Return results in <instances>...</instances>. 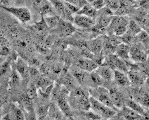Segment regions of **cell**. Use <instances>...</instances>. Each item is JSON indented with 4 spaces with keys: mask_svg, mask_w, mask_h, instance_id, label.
<instances>
[{
    "mask_svg": "<svg viewBox=\"0 0 149 120\" xmlns=\"http://www.w3.org/2000/svg\"><path fill=\"white\" fill-rule=\"evenodd\" d=\"M83 115L85 116L86 118H87L88 119H101V117L100 116L96 114V113H94L93 111H84L83 112Z\"/></svg>",
    "mask_w": 149,
    "mask_h": 120,
    "instance_id": "obj_36",
    "label": "cell"
},
{
    "mask_svg": "<svg viewBox=\"0 0 149 120\" xmlns=\"http://www.w3.org/2000/svg\"><path fill=\"white\" fill-rule=\"evenodd\" d=\"M121 115L126 120H141L142 117L141 115L127 106L122 107Z\"/></svg>",
    "mask_w": 149,
    "mask_h": 120,
    "instance_id": "obj_18",
    "label": "cell"
},
{
    "mask_svg": "<svg viewBox=\"0 0 149 120\" xmlns=\"http://www.w3.org/2000/svg\"><path fill=\"white\" fill-rule=\"evenodd\" d=\"M45 19V21L47 23L48 28H56L58 24V22L60 21L59 18L57 16H54V15H52V16H47L43 17Z\"/></svg>",
    "mask_w": 149,
    "mask_h": 120,
    "instance_id": "obj_28",
    "label": "cell"
},
{
    "mask_svg": "<svg viewBox=\"0 0 149 120\" xmlns=\"http://www.w3.org/2000/svg\"><path fill=\"white\" fill-rule=\"evenodd\" d=\"M103 65L108 66L113 70H118L124 73H127L128 66L125 60H122L116 55H108L104 57Z\"/></svg>",
    "mask_w": 149,
    "mask_h": 120,
    "instance_id": "obj_3",
    "label": "cell"
},
{
    "mask_svg": "<svg viewBox=\"0 0 149 120\" xmlns=\"http://www.w3.org/2000/svg\"><path fill=\"white\" fill-rule=\"evenodd\" d=\"M77 14L84 15V16H88V17L94 19L96 16H97V10L94 9L91 4H84L82 9H79Z\"/></svg>",
    "mask_w": 149,
    "mask_h": 120,
    "instance_id": "obj_20",
    "label": "cell"
},
{
    "mask_svg": "<svg viewBox=\"0 0 149 120\" xmlns=\"http://www.w3.org/2000/svg\"><path fill=\"white\" fill-rule=\"evenodd\" d=\"M125 104H126L127 107H130V109H133L134 111L136 112L139 114L141 116H144L146 114V111L144 107H143L140 104H139L136 101L134 100L129 99L125 101Z\"/></svg>",
    "mask_w": 149,
    "mask_h": 120,
    "instance_id": "obj_23",
    "label": "cell"
},
{
    "mask_svg": "<svg viewBox=\"0 0 149 120\" xmlns=\"http://www.w3.org/2000/svg\"><path fill=\"white\" fill-rule=\"evenodd\" d=\"M27 95L32 100H34L36 98L37 96V88L35 84H31L29 86L27 91Z\"/></svg>",
    "mask_w": 149,
    "mask_h": 120,
    "instance_id": "obj_31",
    "label": "cell"
},
{
    "mask_svg": "<svg viewBox=\"0 0 149 120\" xmlns=\"http://www.w3.org/2000/svg\"><path fill=\"white\" fill-rule=\"evenodd\" d=\"M90 93L91 96L98 100L100 102L116 110V107L112 102L111 97H110L109 91L108 89L100 86V87H97L96 88L94 89L93 91H90Z\"/></svg>",
    "mask_w": 149,
    "mask_h": 120,
    "instance_id": "obj_5",
    "label": "cell"
},
{
    "mask_svg": "<svg viewBox=\"0 0 149 120\" xmlns=\"http://www.w3.org/2000/svg\"><path fill=\"white\" fill-rule=\"evenodd\" d=\"M105 3L107 6V8L111 9L112 11H117L120 7V4L118 0H105Z\"/></svg>",
    "mask_w": 149,
    "mask_h": 120,
    "instance_id": "obj_33",
    "label": "cell"
},
{
    "mask_svg": "<svg viewBox=\"0 0 149 120\" xmlns=\"http://www.w3.org/2000/svg\"><path fill=\"white\" fill-rule=\"evenodd\" d=\"M130 57L134 62L143 63L148 59V55L144 50H141L140 47H134L130 49Z\"/></svg>",
    "mask_w": 149,
    "mask_h": 120,
    "instance_id": "obj_9",
    "label": "cell"
},
{
    "mask_svg": "<svg viewBox=\"0 0 149 120\" xmlns=\"http://www.w3.org/2000/svg\"><path fill=\"white\" fill-rule=\"evenodd\" d=\"M70 98L74 105L81 110L88 111L91 109L89 95L81 88L77 87L72 91Z\"/></svg>",
    "mask_w": 149,
    "mask_h": 120,
    "instance_id": "obj_1",
    "label": "cell"
},
{
    "mask_svg": "<svg viewBox=\"0 0 149 120\" xmlns=\"http://www.w3.org/2000/svg\"><path fill=\"white\" fill-rule=\"evenodd\" d=\"M91 5L95 9L101 10L104 7L106 3H105V0H95L94 2L91 3Z\"/></svg>",
    "mask_w": 149,
    "mask_h": 120,
    "instance_id": "obj_37",
    "label": "cell"
},
{
    "mask_svg": "<svg viewBox=\"0 0 149 120\" xmlns=\"http://www.w3.org/2000/svg\"><path fill=\"white\" fill-rule=\"evenodd\" d=\"M73 22L75 26L82 28H91L95 26V21L94 18L84 15H76L73 18Z\"/></svg>",
    "mask_w": 149,
    "mask_h": 120,
    "instance_id": "obj_7",
    "label": "cell"
},
{
    "mask_svg": "<svg viewBox=\"0 0 149 120\" xmlns=\"http://www.w3.org/2000/svg\"><path fill=\"white\" fill-rule=\"evenodd\" d=\"M87 1H88V2H90V3H92V2H94V1H95V0H87Z\"/></svg>",
    "mask_w": 149,
    "mask_h": 120,
    "instance_id": "obj_40",
    "label": "cell"
},
{
    "mask_svg": "<svg viewBox=\"0 0 149 120\" xmlns=\"http://www.w3.org/2000/svg\"><path fill=\"white\" fill-rule=\"evenodd\" d=\"M130 47L125 43H120L116 48V53L118 57L121 58L122 60H126L130 59Z\"/></svg>",
    "mask_w": 149,
    "mask_h": 120,
    "instance_id": "obj_19",
    "label": "cell"
},
{
    "mask_svg": "<svg viewBox=\"0 0 149 120\" xmlns=\"http://www.w3.org/2000/svg\"><path fill=\"white\" fill-rule=\"evenodd\" d=\"M9 120H25V114L20 108L16 107V105L11 106L8 114Z\"/></svg>",
    "mask_w": 149,
    "mask_h": 120,
    "instance_id": "obj_22",
    "label": "cell"
},
{
    "mask_svg": "<svg viewBox=\"0 0 149 120\" xmlns=\"http://www.w3.org/2000/svg\"><path fill=\"white\" fill-rule=\"evenodd\" d=\"M114 81L118 86L123 87H127L131 84L127 74L118 70L114 71Z\"/></svg>",
    "mask_w": 149,
    "mask_h": 120,
    "instance_id": "obj_16",
    "label": "cell"
},
{
    "mask_svg": "<svg viewBox=\"0 0 149 120\" xmlns=\"http://www.w3.org/2000/svg\"><path fill=\"white\" fill-rule=\"evenodd\" d=\"M145 31L146 32V33H148V35H149V26H148V27H147V28H146V29Z\"/></svg>",
    "mask_w": 149,
    "mask_h": 120,
    "instance_id": "obj_39",
    "label": "cell"
},
{
    "mask_svg": "<svg viewBox=\"0 0 149 120\" xmlns=\"http://www.w3.org/2000/svg\"><path fill=\"white\" fill-rule=\"evenodd\" d=\"M1 90V84H0V91Z\"/></svg>",
    "mask_w": 149,
    "mask_h": 120,
    "instance_id": "obj_43",
    "label": "cell"
},
{
    "mask_svg": "<svg viewBox=\"0 0 149 120\" xmlns=\"http://www.w3.org/2000/svg\"><path fill=\"white\" fill-rule=\"evenodd\" d=\"M1 109H0V119H1Z\"/></svg>",
    "mask_w": 149,
    "mask_h": 120,
    "instance_id": "obj_42",
    "label": "cell"
},
{
    "mask_svg": "<svg viewBox=\"0 0 149 120\" xmlns=\"http://www.w3.org/2000/svg\"><path fill=\"white\" fill-rule=\"evenodd\" d=\"M113 18V17H112L111 16H108V15H106L105 13H102L101 16L99 17V18H98L97 22L96 23L95 22L94 28H96V29L100 30L105 28V27L108 26L111 23Z\"/></svg>",
    "mask_w": 149,
    "mask_h": 120,
    "instance_id": "obj_21",
    "label": "cell"
},
{
    "mask_svg": "<svg viewBox=\"0 0 149 120\" xmlns=\"http://www.w3.org/2000/svg\"><path fill=\"white\" fill-rule=\"evenodd\" d=\"M77 65L80 69V70L85 72H94L99 67V65H97L93 60L84 58V57L78 60Z\"/></svg>",
    "mask_w": 149,
    "mask_h": 120,
    "instance_id": "obj_8",
    "label": "cell"
},
{
    "mask_svg": "<svg viewBox=\"0 0 149 120\" xmlns=\"http://www.w3.org/2000/svg\"><path fill=\"white\" fill-rule=\"evenodd\" d=\"M16 70L22 78L26 77L29 74V67L23 59L18 57L16 62Z\"/></svg>",
    "mask_w": 149,
    "mask_h": 120,
    "instance_id": "obj_17",
    "label": "cell"
},
{
    "mask_svg": "<svg viewBox=\"0 0 149 120\" xmlns=\"http://www.w3.org/2000/svg\"><path fill=\"white\" fill-rule=\"evenodd\" d=\"M127 75L130 79L131 84L139 86L141 85L144 82L145 79L143 77V75L136 69H131V70L128 71Z\"/></svg>",
    "mask_w": 149,
    "mask_h": 120,
    "instance_id": "obj_14",
    "label": "cell"
},
{
    "mask_svg": "<svg viewBox=\"0 0 149 120\" xmlns=\"http://www.w3.org/2000/svg\"><path fill=\"white\" fill-rule=\"evenodd\" d=\"M109 91L110 97L112 100V102L116 108H122L125 105V99L122 95L118 90L114 88H111Z\"/></svg>",
    "mask_w": 149,
    "mask_h": 120,
    "instance_id": "obj_13",
    "label": "cell"
},
{
    "mask_svg": "<svg viewBox=\"0 0 149 120\" xmlns=\"http://www.w3.org/2000/svg\"><path fill=\"white\" fill-rule=\"evenodd\" d=\"M25 120H37L33 110L28 111V114L25 116Z\"/></svg>",
    "mask_w": 149,
    "mask_h": 120,
    "instance_id": "obj_38",
    "label": "cell"
},
{
    "mask_svg": "<svg viewBox=\"0 0 149 120\" xmlns=\"http://www.w3.org/2000/svg\"><path fill=\"white\" fill-rule=\"evenodd\" d=\"M89 102H90L91 110L101 116V119L104 120L109 119L116 114L115 109L104 105L91 95L89 96Z\"/></svg>",
    "mask_w": 149,
    "mask_h": 120,
    "instance_id": "obj_2",
    "label": "cell"
},
{
    "mask_svg": "<svg viewBox=\"0 0 149 120\" xmlns=\"http://www.w3.org/2000/svg\"><path fill=\"white\" fill-rule=\"evenodd\" d=\"M76 79L73 76L70 75V74H66L65 76L63 79L62 82L63 84L64 87H65L68 91H72L74 90V88H76V84L75 81Z\"/></svg>",
    "mask_w": 149,
    "mask_h": 120,
    "instance_id": "obj_26",
    "label": "cell"
},
{
    "mask_svg": "<svg viewBox=\"0 0 149 120\" xmlns=\"http://www.w3.org/2000/svg\"><path fill=\"white\" fill-rule=\"evenodd\" d=\"M52 84H53V82L51 81V79L45 76L38 77L35 83V85L37 88L39 89V91H45Z\"/></svg>",
    "mask_w": 149,
    "mask_h": 120,
    "instance_id": "obj_24",
    "label": "cell"
},
{
    "mask_svg": "<svg viewBox=\"0 0 149 120\" xmlns=\"http://www.w3.org/2000/svg\"><path fill=\"white\" fill-rule=\"evenodd\" d=\"M1 8L12 14L20 22L23 23H28L32 18L30 10L26 7H14V6H1Z\"/></svg>",
    "mask_w": 149,
    "mask_h": 120,
    "instance_id": "obj_4",
    "label": "cell"
},
{
    "mask_svg": "<svg viewBox=\"0 0 149 120\" xmlns=\"http://www.w3.org/2000/svg\"><path fill=\"white\" fill-rule=\"evenodd\" d=\"M11 73V68L8 62H4L0 65V77H3L6 74Z\"/></svg>",
    "mask_w": 149,
    "mask_h": 120,
    "instance_id": "obj_32",
    "label": "cell"
},
{
    "mask_svg": "<svg viewBox=\"0 0 149 120\" xmlns=\"http://www.w3.org/2000/svg\"><path fill=\"white\" fill-rule=\"evenodd\" d=\"M1 60V57H0V60ZM0 62H1V61H0Z\"/></svg>",
    "mask_w": 149,
    "mask_h": 120,
    "instance_id": "obj_44",
    "label": "cell"
},
{
    "mask_svg": "<svg viewBox=\"0 0 149 120\" xmlns=\"http://www.w3.org/2000/svg\"><path fill=\"white\" fill-rule=\"evenodd\" d=\"M90 120H104L103 119H90Z\"/></svg>",
    "mask_w": 149,
    "mask_h": 120,
    "instance_id": "obj_41",
    "label": "cell"
},
{
    "mask_svg": "<svg viewBox=\"0 0 149 120\" xmlns=\"http://www.w3.org/2000/svg\"><path fill=\"white\" fill-rule=\"evenodd\" d=\"M49 108V106H46V105H42L38 107L37 112V114H38L39 119H43V118L45 117V116H47V114H48Z\"/></svg>",
    "mask_w": 149,
    "mask_h": 120,
    "instance_id": "obj_35",
    "label": "cell"
},
{
    "mask_svg": "<svg viewBox=\"0 0 149 120\" xmlns=\"http://www.w3.org/2000/svg\"><path fill=\"white\" fill-rule=\"evenodd\" d=\"M139 40L141 42L143 45H146V46H148L149 45V35L145 30H141L138 35Z\"/></svg>",
    "mask_w": 149,
    "mask_h": 120,
    "instance_id": "obj_34",
    "label": "cell"
},
{
    "mask_svg": "<svg viewBox=\"0 0 149 120\" xmlns=\"http://www.w3.org/2000/svg\"><path fill=\"white\" fill-rule=\"evenodd\" d=\"M48 114L52 120H61L62 119V112L58 107L55 106V105L52 104L49 106Z\"/></svg>",
    "mask_w": 149,
    "mask_h": 120,
    "instance_id": "obj_27",
    "label": "cell"
},
{
    "mask_svg": "<svg viewBox=\"0 0 149 120\" xmlns=\"http://www.w3.org/2000/svg\"><path fill=\"white\" fill-rule=\"evenodd\" d=\"M87 81H89L90 84H92L94 87H100L104 82V80L101 79L96 71L90 72V74L87 77Z\"/></svg>",
    "mask_w": 149,
    "mask_h": 120,
    "instance_id": "obj_25",
    "label": "cell"
},
{
    "mask_svg": "<svg viewBox=\"0 0 149 120\" xmlns=\"http://www.w3.org/2000/svg\"><path fill=\"white\" fill-rule=\"evenodd\" d=\"M129 31L131 32L133 35H138L141 31V27L139 26V23L136 21H130L129 22Z\"/></svg>",
    "mask_w": 149,
    "mask_h": 120,
    "instance_id": "obj_30",
    "label": "cell"
},
{
    "mask_svg": "<svg viewBox=\"0 0 149 120\" xmlns=\"http://www.w3.org/2000/svg\"><path fill=\"white\" fill-rule=\"evenodd\" d=\"M58 34L61 38L70 36L75 31V28L72 26L70 22L60 19L58 26L56 27Z\"/></svg>",
    "mask_w": 149,
    "mask_h": 120,
    "instance_id": "obj_6",
    "label": "cell"
},
{
    "mask_svg": "<svg viewBox=\"0 0 149 120\" xmlns=\"http://www.w3.org/2000/svg\"><path fill=\"white\" fill-rule=\"evenodd\" d=\"M21 78L22 77L20 76V74L16 72V70L12 71L9 76V81H8V84H9V86H11V87L16 86L17 84H19L20 80H21Z\"/></svg>",
    "mask_w": 149,
    "mask_h": 120,
    "instance_id": "obj_29",
    "label": "cell"
},
{
    "mask_svg": "<svg viewBox=\"0 0 149 120\" xmlns=\"http://www.w3.org/2000/svg\"><path fill=\"white\" fill-rule=\"evenodd\" d=\"M134 98L143 107L149 108V94L145 91H135L134 93Z\"/></svg>",
    "mask_w": 149,
    "mask_h": 120,
    "instance_id": "obj_12",
    "label": "cell"
},
{
    "mask_svg": "<svg viewBox=\"0 0 149 120\" xmlns=\"http://www.w3.org/2000/svg\"><path fill=\"white\" fill-rule=\"evenodd\" d=\"M95 71L104 80V81H111L114 79V70L108 66L99 65Z\"/></svg>",
    "mask_w": 149,
    "mask_h": 120,
    "instance_id": "obj_10",
    "label": "cell"
},
{
    "mask_svg": "<svg viewBox=\"0 0 149 120\" xmlns=\"http://www.w3.org/2000/svg\"><path fill=\"white\" fill-rule=\"evenodd\" d=\"M103 45H104V39L101 37L91 40L87 43V47L94 55H101L103 50Z\"/></svg>",
    "mask_w": 149,
    "mask_h": 120,
    "instance_id": "obj_11",
    "label": "cell"
},
{
    "mask_svg": "<svg viewBox=\"0 0 149 120\" xmlns=\"http://www.w3.org/2000/svg\"><path fill=\"white\" fill-rule=\"evenodd\" d=\"M49 1L52 3V5L54 6L57 13H59L60 15L63 16L65 18H69L71 15L67 11L66 7H65V4H64V1L61 0H49Z\"/></svg>",
    "mask_w": 149,
    "mask_h": 120,
    "instance_id": "obj_15",
    "label": "cell"
}]
</instances>
